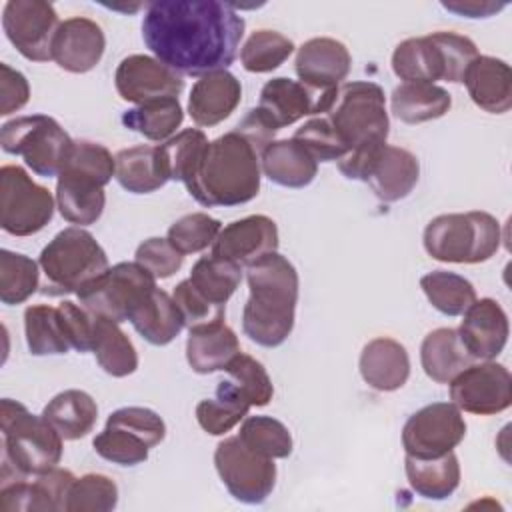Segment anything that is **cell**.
Returning <instances> with one entry per match:
<instances>
[{"label": "cell", "mask_w": 512, "mask_h": 512, "mask_svg": "<svg viewBox=\"0 0 512 512\" xmlns=\"http://www.w3.org/2000/svg\"><path fill=\"white\" fill-rule=\"evenodd\" d=\"M336 94L338 88L312 90L300 80L278 76L262 86L256 108L276 126V130H280L304 116L326 114L334 104Z\"/></svg>", "instance_id": "obj_15"}, {"label": "cell", "mask_w": 512, "mask_h": 512, "mask_svg": "<svg viewBox=\"0 0 512 512\" xmlns=\"http://www.w3.org/2000/svg\"><path fill=\"white\" fill-rule=\"evenodd\" d=\"M466 436L462 410L454 402H432L416 410L402 428V446L408 456L436 458L452 452Z\"/></svg>", "instance_id": "obj_12"}, {"label": "cell", "mask_w": 512, "mask_h": 512, "mask_svg": "<svg viewBox=\"0 0 512 512\" xmlns=\"http://www.w3.org/2000/svg\"><path fill=\"white\" fill-rule=\"evenodd\" d=\"M470 100L488 114H504L512 108V70L494 56H476L464 80Z\"/></svg>", "instance_id": "obj_25"}, {"label": "cell", "mask_w": 512, "mask_h": 512, "mask_svg": "<svg viewBox=\"0 0 512 512\" xmlns=\"http://www.w3.org/2000/svg\"><path fill=\"white\" fill-rule=\"evenodd\" d=\"M420 362L430 380L450 384L466 366L474 362V358L462 346L458 330L436 328L428 332L420 344Z\"/></svg>", "instance_id": "obj_30"}, {"label": "cell", "mask_w": 512, "mask_h": 512, "mask_svg": "<svg viewBox=\"0 0 512 512\" xmlns=\"http://www.w3.org/2000/svg\"><path fill=\"white\" fill-rule=\"evenodd\" d=\"M500 222L482 210L440 214L424 228V250L438 262L478 264L490 260L500 248Z\"/></svg>", "instance_id": "obj_5"}, {"label": "cell", "mask_w": 512, "mask_h": 512, "mask_svg": "<svg viewBox=\"0 0 512 512\" xmlns=\"http://www.w3.org/2000/svg\"><path fill=\"white\" fill-rule=\"evenodd\" d=\"M420 288L428 302L444 316H462L476 300L470 280L456 272L432 270L420 278Z\"/></svg>", "instance_id": "obj_41"}, {"label": "cell", "mask_w": 512, "mask_h": 512, "mask_svg": "<svg viewBox=\"0 0 512 512\" xmlns=\"http://www.w3.org/2000/svg\"><path fill=\"white\" fill-rule=\"evenodd\" d=\"M128 322L152 346L170 344L184 328V318L174 298L158 286L130 312Z\"/></svg>", "instance_id": "obj_29"}, {"label": "cell", "mask_w": 512, "mask_h": 512, "mask_svg": "<svg viewBox=\"0 0 512 512\" xmlns=\"http://www.w3.org/2000/svg\"><path fill=\"white\" fill-rule=\"evenodd\" d=\"M242 100V84L228 70L200 76L188 96V114L196 126L212 128L224 122Z\"/></svg>", "instance_id": "obj_23"}, {"label": "cell", "mask_w": 512, "mask_h": 512, "mask_svg": "<svg viewBox=\"0 0 512 512\" xmlns=\"http://www.w3.org/2000/svg\"><path fill=\"white\" fill-rule=\"evenodd\" d=\"M214 466L222 484L238 502L262 504L274 490V460L248 450L238 436L218 442L214 450Z\"/></svg>", "instance_id": "obj_11"}, {"label": "cell", "mask_w": 512, "mask_h": 512, "mask_svg": "<svg viewBox=\"0 0 512 512\" xmlns=\"http://www.w3.org/2000/svg\"><path fill=\"white\" fill-rule=\"evenodd\" d=\"M432 40L438 44L444 60V80L458 84L464 80V74L472 60L478 56L476 44L462 34L440 30L430 34Z\"/></svg>", "instance_id": "obj_51"}, {"label": "cell", "mask_w": 512, "mask_h": 512, "mask_svg": "<svg viewBox=\"0 0 512 512\" xmlns=\"http://www.w3.org/2000/svg\"><path fill=\"white\" fill-rule=\"evenodd\" d=\"M156 288V278L134 262H118L100 278L84 286L76 296L90 314L114 322H128L130 312Z\"/></svg>", "instance_id": "obj_9"}, {"label": "cell", "mask_w": 512, "mask_h": 512, "mask_svg": "<svg viewBox=\"0 0 512 512\" xmlns=\"http://www.w3.org/2000/svg\"><path fill=\"white\" fill-rule=\"evenodd\" d=\"M114 158H116L114 178L126 192L150 194L168 182L160 170L156 146L140 144V146L124 148Z\"/></svg>", "instance_id": "obj_38"}, {"label": "cell", "mask_w": 512, "mask_h": 512, "mask_svg": "<svg viewBox=\"0 0 512 512\" xmlns=\"http://www.w3.org/2000/svg\"><path fill=\"white\" fill-rule=\"evenodd\" d=\"M326 118L348 152L364 144L386 142L390 132L386 96L376 82L356 80L338 86Z\"/></svg>", "instance_id": "obj_7"}, {"label": "cell", "mask_w": 512, "mask_h": 512, "mask_svg": "<svg viewBox=\"0 0 512 512\" xmlns=\"http://www.w3.org/2000/svg\"><path fill=\"white\" fill-rule=\"evenodd\" d=\"M272 252H278V226L264 214L226 224L212 244V256L246 268Z\"/></svg>", "instance_id": "obj_17"}, {"label": "cell", "mask_w": 512, "mask_h": 512, "mask_svg": "<svg viewBox=\"0 0 512 512\" xmlns=\"http://www.w3.org/2000/svg\"><path fill=\"white\" fill-rule=\"evenodd\" d=\"M250 296L242 310L244 334L264 348L284 344L294 328L298 302V272L278 254H266L246 268Z\"/></svg>", "instance_id": "obj_2"}, {"label": "cell", "mask_w": 512, "mask_h": 512, "mask_svg": "<svg viewBox=\"0 0 512 512\" xmlns=\"http://www.w3.org/2000/svg\"><path fill=\"white\" fill-rule=\"evenodd\" d=\"M420 178L418 158L400 146L384 144L376 154L368 174L366 184L382 202H398L406 198Z\"/></svg>", "instance_id": "obj_24"}, {"label": "cell", "mask_w": 512, "mask_h": 512, "mask_svg": "<svg viewBox=\"0 0 512 512\" xmlns=\"http://www.w3.org/2000/svg\"><path fill=\"white\" fill-rule=\"evenodd\" d=\"M220 230H222L220 220L208 216L206 212H192L178 218L168 228L166 238L178 252L196 254L212 246Z\"/></svg>", "instance_id": "obj_48"}, {"label": "cell", "mask_w": 512, "mask_h": 512, "mask_svg": "<svg viewBox=\"0 0 512 512\" xmlns=\"http://www.w3.org/2000/svg\"><path fill=\"white\" fill-rule=\"evenodd\" d=\"M250 402L242 390L228 378L218 382L214 398H206L196 406V420L200 428L210 436H222L230 432L240 420L246 418Z\"/></svg>", "instance_id": "obj_37"}, {"label": "cell", "mask_w": 512, "mask_h": 512, "mask_svg": "<svg viewBox=\"0 0 512 512\" xmlns=\"http://www.w3.org/2000/svg\"><path fill=\"white\" fill-rule=\"evenodd\" d=\"M206 148L208 138L200 128H186L158 144L156 156L164 178L188 186L200 168Z\"/></svg>", "instance_id": "obj_34"}, {"label": "cell", "mask_w": 512, "mask_h": 512, "mask_svg": "<svg viewBox=\"0 0 512 512\" xmlns=\"http://www.w3.org/2000/svg\"><path fill=\"white\" fill-rule=\"evenodd\" d=\"M106 182L78 166L66 164L56 182V206L60 216L74 226L94 224L106 206Z\"/></svg>", "instance_id": "obj_21"}, {"label": "cell", "mask_w": 512, "mask_h": 512, "mask_svg": "<svg viewBox=\"0 0 512 512\" xmlns=\"http://www.w3.org/2000/svg\"><path fill=\"white\" fill-rule=\"evenodd\" d=\"M246 22L218 0H158L146 6V48L182 76L226 70L238 56Z\"/></svg>", "instance_id": "obj_1"}, {"label": "cell", "mask_w": 512, "mask_h": 512, "mask_svg": "<svg viewBox=\"0 0 512 512\" xmlns=\"http://www.w3.org/2000/svg\"><path fill=\"white\" fill-rule=\"evenodd\" d=\"M294 52V42L276 30H256L240 50V62L246 72L266 74L282 66Z\"/></svg>", "instance_id": "obj_44"}, {"label": "cell", "mask_w": 512, "mask_h": 512, "mask_svg": "<svg viewBox=\"0 0 512 512\" xmlns=\"http://www.w3.org/2000/svg\"><path fill=\"white\" fill-rule=\"evenodd\" d=\"M238 352V336L224 320L188 330L186 360L196 374H212L224 370Z\"/></svg>", "instance_id": "obj_27"}, {"label": "cell", "mask_w": 512, "mask_h": 512, "mask_svg": "<svg viewBox=\"0 0 512 512\" xmlns=\"http://www.w3.org/2000/svg\"><path fill=\"white\" fill-rule=\"evenodd\" d=\"M190 284L214 306L226 308L228 298L236 292L242 280V266L220 260L216 256H202L190 270Z\"/></svg>", "instance_id": "obj_40"}, {"label": "cell", "mask_w": 512, "mask_h": 512, "mask_svg": "<svg viewBox=\"0 0 512 512\" xmlns=\"http://www.w3.org/2000/svg\"><path fill=\"white\" fill-rule=\"evenodd\" d=\"M506 4H496V2H476V0H458V2H442V8L448 12H454L458 16L466 18H488L496 12H500Z\"/></svg>", "instance_id": "obj_58"}, {"label": "cell", "mask_w": 512, "mask_h": 512, "mask_svg": "<svg viewBox=\"0 0 512 512\" xmlns=\"http://www.w3.org/2000/svg\"><path fill=\"white\" fill-rule=\"evenodd\" d=\"M60 26L58 14L44 0H10L2 10V28L10 44L32 62L52 60V40Z\"/></svg>", "instance_id": "obj_13"}, {"label": "cell", "mask_w": 512, "mask_h": 512, "mask_svg": "<svg viewBox=\"0 0 512 512\" xmlns=\"http://www.w3.org/2000/svg\"><path fill=\"white\" fill-rule=\"evenodd\" d=\"M92 446L96 454L118 466H136L148 458L150 446L136 434L106 424L100 434L94 436Z\"/></svg>", "instance_id": "obj_49"}, {"label": "cell", "mask_w": 512, "mask_h": 512, "mask_svg": "<svg viewBox=\"0 0 512 512\" xmlns=\"http://www.w3.org/2000/svg\"><path fill=\"white\" fill-rule=\"evenodd\" d=\"M0 146L6 154L22 156L34 174L52 178L64 170L74 140L54 118L32 114L2 124Z\"/></svg>", "instance_id": "obj_8"}, {"label": "cell", "mask_w": 512, "mask_h": 512, "mask_svg": "<svg viewBox=\"0 0 512 512\" xmlns=\"http://www.w3.org/2000/svg\"><path fill=\"white\" fill-rule=\"evenodd\" d=\"M54 216V198L22 166L0 168V226L12 236H32Z\"/></svg>", "instance_id": "obj_10"}, {"label": "cell", "mask_w": 512, "mask_h": 512, "mask_svg": "<svg viewBox=\"0 0 512 512\" xmlns=\"http://www.w3.org/2000/svg\"><path fill=\"white\" fill-rule=\"evenodd\" d=\"M358 368L370 388L394 392L402 388L410 376V356L398 340L380 336L362 348Z\"/></svg>", "instance_id": "obj_26"}, {"label": "cell", "mask_w": 512, "mask_h": 512, "mask_svg": "<svg viewBox=\"0 0 512 512\" xmlns=\"http://www.w3.org/2000/svg\"><path fill=\"white\" fill-rule=\"evenodd\" d=\"M172 298H174V302L184 318V326H188V330L196 328V326L220 322L226 316V308L214 306L212 302H208L200 292H196V288L190 284L188 278L176 284Z\"/></svg>", "instance_id": "obj_53"}, {"label": "cell", "mask_w": 512, "mask_h": 512, "mask_svg": "<svg viewBox=\"0 0 512 512\" xmlns=\"http://www.w3.org/2000/svg\"><path fill=\"white\" fill-rule=\"evenodd\" d=\"M262 174L284 188H304L318 174V162L294 138L272 140L260 154Z\"/></svg>", "instance_id": "obj_28"}, {"label": "cell", "mask_w": 512, "mask_h": 512, "mask_svg": "<svg viewBox=\"0 0 512 512\" xmlns=\"http://www.w3.org/2000/svg\"><path fill=\"white\" fill-rule=\"evenodd\" d=\"M118 504V486L106 474H84L68 488L64 512H110Z\"/></svg>", "instance_id": "obj_46"}, {"label": "cell", "mask_w": 512, "mask_h": 512, "mask_svg": "<svg viewBox=\"0 0 512 512\" xmlns=\"http://www.w3.org/2000/svg\"><path fill=\"white\" fill-rule=\"evenodd\" d=\"M392 72L404 82L444 80V60L432 36L406 38L392 52Z\"/></svg>", "instance_id": "obj_35"}, {"label": "cell", "mask_w": 512, "mask_h": 512, "mask_svg": "<svg viewBox=\"0 0 512 512\" xmlns=\"http://www.w3.org/2000/svg\"><path fill=\"white\" fill-rule=\"evenodd\" d=\"M316 162H338L346 156V146L332 128L326 114L314 116L304 122L292 136Z\"/></svg>", "instance_id": "obj_50"}, {"label": "cell", "mask_w": 512, "mask_h": 512, "mask_svg": "<svg viewBox=\"0 0 512 512\" xmlns=\"http://www.w3.org/2000/svg\"><path fill=\"white\" fill-rule=\"evenodd\" d=\"M260 154L236 130L208 142L200 168L186 186L202 206H240L260 192Z\"/></svg>", "instance_id": "obj_3"}, {"label": "cell", "mask_w": 512, "mask_h": 512, "mask_svg": "<svg viewBox=\"0 0 512 512\" xmlns=\"http://www.w3.org/2000/svg\"><path fill=\"white\" fill-rule=\"evenodd\" d=\"M74 474L66 468H52L38 474L32 482L28 478L4 482L0 488L2 512H60L66 504V494L74 482Z\"/></svg>", "instance_id": "obj_18"}, {"label": "cell", "mask_w": 512, "mask_h": 512, "mask_svg": "<svg viewBox=\"0 0 512 512\" xmlns=\"http://www.w3.org/2000/svg\"><path fill=\"white\" fill-rule=\"evenodd\" d=\"M30 100V84L26 76L8 64H0V114L8 116L24 108Z\"/></svg>", "instance_id": "obj_56"}, {"label": "cell", "mask_w": 512, "mask_h": 512, "mask_svg": "<svg viewBox=\"0 0 512 512\" xmlns=\"http://www.w3.org/2000/svg\"><path fill=\"white\" fill-rule=\"evenodd\" d=\"M2 484L44 474L62 460V436L40 414H32L24 404L2 398Z\"/></svg>", "instance_id": "obj_4"}, {"label": "cell", "mask_w": 512, "mask_h": 512, "mask_svg": "<svg viewBox=\"0 0 512 512\" xmlns=\"http://www.w3.org/2000/svg\"><path fill=\"white\" fill-rule=\"evenodd\" d=\"M240 442L264 458H288L292 452L290 430L272 416H248L244 418L240 432Z\"/></svg>", "instance_id": "obj_45"}, {"label": "cell", "mask_w": 512, "mask_h": 512, "mask_svg": "<svg viewBox=\"0 0 512 512\" xmlns=\"http://www.w3.org/2000/svg\"><path fill=\"white\" fill-rule=\"evenodd\" d=\"M182 120L184 110L178 98L150 100L122 114V124L128 130L138 132L152 142H166L168 138H172L176 128H180Z\"/></svg>", "instance_id": "obj_39"}, {"label": "cell", "mask_w": 512, "mask_h": 512, "mask_svg": "<svg viewBox=\"0 0 512 512\" xmlns=\"http://www.w3.org/2000/svg\"><path fill=\"white\" fill-rule=\"evenodd\" d=\"M404 470L412 490L426 500H446L460 484V464L454 450L436 458L406 454Z\"/></svg>", "instance_id": "obj_32"}, {"label": "cell", "mask_w": 512, "mask_h": 512, "mask_svg": "<svg viewBox=\"0 0 512 512\" xmlns=\"http://www.w3.org/2000/svg\"><path fill=\"white\" fill-rule=\"evenodd\" d=\"M106 424L124 428L144 440L150 448L158 446L166 436V424L158 412L144 406H124L114 410Z\"/></svg>", "instance_id": "obj_52"}, {"label": "cell", "mask_w": 512, "mask_h": 512, "mask_svg": "<svg viewBox=\"0 0 512 512\" xmlns=\"http://www.w3.org/2000/svg\"><path fill=\"white\" fill-rule=\"evenodd\" d=\"M114 84L120 98L136 106L160 98H178L184 90L182 74L146 54L122 58L114 72Z\"/></svg>", "instance_id": "obj_16"}, {"label": "cell", "mask_w": 512, "mask_h": 512, "mask_svg": "<svg viewBox=\"0 0 512 512\" xmlns=\"http://www.w3.org/2000/svg\"><path fill=\"white\" fill-rule=\"evenodd\" d=\"M508 334V316L494 298L474 300L462 314L458 328L460 342L474 360L496 358L504 350Z\"/></svg>", "instance_id": "obj_20"}, {"label": "cell", "mask_w": 512, "mask_h": 512, "mask_svg": "<svg viewBox=\"0 0 512 512\" xmlns=\"http://www.w3.org/2000/svg\"><path fill=\"white\" fill-rule=\"evenodd\" d=\"M352 56L348 48L334 38H310L306 40L294 60L300 82L312 90H332L348 76Z\"/></svg>", "instance_id": "obj_22"}, {"label": "cell", "mask_w": 512, "mask_h": 512, "mask_svg": "<svg viewBox=\"0 0 512 512\" xmlns=\"http://www.w3.org/2000/svg\"><path fill=\"white\" fill-rule=\"evenodd\" d=\"M224 372L242 390V394L246 396L250 406L262 408V406L270 404V400L274 396V386H272V380H270L266 368L262 366V362H258L250 354L238 352L226 364Z\"/></svg>", "instance_id": "obj_47"}, {"label": "cell", "mask_w": 512, "mask_h": 512, "mask_svg": "<svg viewBox=\"0 0 512 512\" xmlns=\"http://www.w3.org/2000/svg\"><path fill=\"white\" fill-rule=\"evenodd\" d=\"M450 398L468 414H500L512 404V376L494 360L472 362L450 382Z\"/></svg>", "instance_id": "obj_14"}, {"label": "cell", "mask_w": 512, "mask_h": 512, "mask_svg": "<svg viewBox=\"0 0 512 512\" xmlns=\"http://www.w3.org/2000/svg\"><path fill=\"white\" fill-rule=\"evenodd\" d=\"M24 332L30 354L48 356V354H66L70 342L64 334L58 306L34 304L24 310Z\"/></svg>", "instance_id": "obj_42"}, {"label": "cell", "mask_w": 512, "mask_h": 512, "mask_svg": "<svg viewBox=\"0 0 512 512\" xmlns=\"http://www.w3.org/2000/svg\"><path fill=\"white\" fill-rule=\"evenodd\" d=\"M60 320L64 334L70 342V348L78 352H90L94 342V328H96V316L90 314L84 306L74 304L70 300H64L58 304Z\"/></svg>", "instance_id": "obj_55"}, {"label": "cell", "mask_w": 512, "mask_h": 512, "mask_svg": "<svg viewBox=\"0 0 512 512\" xmlns=\"http://www.w3.org/2000/svg\"><path fill=\"white\" fill-rule=\"evenodd\" d=\"M92 352L98 366L114 378L130 376L138 368V352L132 340L122 332L120 324L114 320L96 316Z\"/></svg>", "instance_id": "obj_36"}, {"label": "cell", "mask_w": 512, "mask_h": 512, "mask_svg": "<svg viewBox=\"0 0 512 512\" xmlns=\"http://www.w3.org/2000/svg\"><path fill=\"white\" fill-rule=\"evenodd\" d=\"M238 134H242L258 154L264 152V148L274 140L276 136V126L258 110L252 108L246 112V116L236 124L234 128Z\"/></svg>", "instance_id": "obj_57"}, {"label": "cell", "mask_w": 512, "mask_h": 512, "mask_svg": "<svg viewBox=\"0 0 512 512\" xmlns=\"http://www.w3.org/2000/svg\"><path fill=\"white\" fill-rule=\"evenodd\" d=\"M44 272V294H78L84 286L100 278L110 266L98 240L80 226L60 230L40 252Z\"/></svg>", "instance_id": "obj_6"}, {"label": "cell", "mask_w": 512, "mask_h": 512, "mask_svg": "<svg viewBox=\"0 0 512 512\" xmlns=\"http://www.w3.org/2000/svg\"><path fill=\"white\" fill-rule=\"evenodd\" d=\"M136 262L144 266L156 280L170 278L184 264V254L178 252L168 238H148L136 248Z\"/></svg>", "instance_id": "obj_54"}, {"label": "cell", "mask_w": 512, "mask_h": 512, "mask_svg": "<svg viewBox=\"0 0 512 512\" xmlns=\"http://www.w3.org/2000/svg\"><path fill=\"white\" fill-rule=\"evenodd\" d=\"M42 416L64 440H78L92 432L98 420L96 400L78 388L56 394L42 410Z\"/></svg>", "instance_id": "obj_33"}, {"label": "cell", "mask_w": 512, "mask_h": 512, "mask_svg": "<svg viewBox=\"0 0 512 512\" xmlns=\"http://www.w3.org/2000/svg\"><path fill=\"white\" fill-rule=\"evenodd\" d=\"M452 106L446 88L430 82H402L392 90V114L404 124H422L442 118Z\"/></svg>", "instance_id": "obj_31"}, {"label": "cell", "mask_w": 512, "mask_h": 512, "mask_svg": "<svg viewBox=\"0 0 512 512\" xmlns=\"http://www.w3.org/2000/svg\"><path fill=\"white\" fill-rule=\"evenodd\" d=\"M40 288V264L26 254L0 250V300L6 306L26 302Z\"/></svg>", "instance_id": "obj_43"}, {"label": "cell", "mask_w": 512, "mask_h": 512, "mask_svg": "<svg viewBox=\"0 0 512 512\" xmlns=\"http://www.w3.org/2000/svg\"><path fill=\"white\" fill-rule=\"evenodd\" d=\"M106 36L90 18L72 16L60 22L52 40V60L66 72L84 74L98 66L104 56Z\"/></svg>", "instance_id": "obj_19"}]
</instances>
